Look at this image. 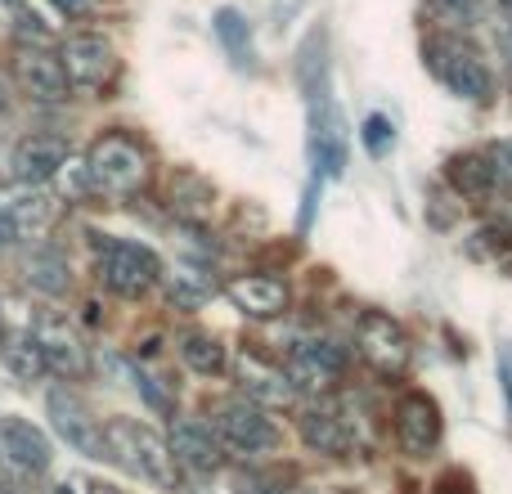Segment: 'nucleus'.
Wrapping results in <instances>:
<instances>
[{"label": "nucleus", "instance_id": "obj_1", "mask_svg": "<svg viewBox=\"0 0 512 494\" xmlns=\"http://www.w3.org/2000/svg\"><path fill=\"white\" fill-rule=\"evenodd\" d=\"M104 436H108L113 463H122L126 472H135L140 481H149V486H158V490L180 486L176 454H171L167 436H158L149 423H140V418H108Z\"/></svg>", "mask_w": 512, "mask_h": 494}, {"label": "nucleus", "instance_id": "obj_2", "mask_svg": "<svg viewBox=\"0 0 512 494\" xmlns=\"http://www.w3.org/2000/svg\"><path fill=\"white\" fill-rule=\"evenodd\" d=\"M297 432L324 459H355V454L373 450L364 414L351 400H315V405H306L297 418Z\"/></svg>", "mask_w": 512, "mask_h": 494}, {"label": "nucleus", "instance_id": "obj_3", "mask_svg": "<svg viewBox=\"0 0 512 494\" xmlns=\"http://www.w3.org/2000/svg\"><path fill=\"white\" fill-rule=\"evenodd\" d=\"M207 423H212L216 441H221L225 450L243 454V459H265V454H274L283 445V432L270 418V409L252 405V400H243V396L216 400Z\"/></svg>", "mask_w": 512, "mask_h": 494}, {"label": "nucleus", "instance_id": "obj_4", "mask_svg": "<svg viewBox=\"0 0 512 494\" xmlns=\"http://www.w3.org/2000/svg\"><path fill=\"white\" fill-rule=\"evenodd\" d=\"M427 68L436 72V81H441L450 95L468 99V104H486V99L495 95V77H490L486 59H481V50L472 41H463V36H432V41H427Z\"/></svg>", "mask_w": 512, "mask_h": 494}, {"label": "nucleus", "instance_id": "obj_5", "mask_svg": "<svg viewBox=\"0 0 512 494\" xmlns=\"http://www.w3.org/2000/svg\"><path fill=\"white\" fill-rule=\"evenodd\" d=\"M86 180L90 189L108 198H131L144 189L149 180V158L135 140L126 135H104V140L90 144V158H86Z\"/></svg>", "mask_w": 512, "mask_h": 494}, {"label": "nucleus", "instance_id": "obj_6", "mask_svg": "<svg viewBox=\"0 0 512 494\" xmlns=\"http://www.w3.org/2000/svg\"><path fill=\"white\" fill-rule=\"evenodd\" d=\"M95 274L117 297H144V292L158 288L167 270H162L153 247L131 243V239H104L99 243V256H95Z\"/></svg>", "mask_w": 512, "mask_h": 494}, {"label": "nucleus", "instance_id": "obj_7", "mask_svg": "<svg viewBox=\"0 0 512 494\" xmlns=\"http://www.w3.org/2000/svg\"><path fill=\"white\" fill-rule=\"evenodd\" d=\"M355 351L382 378H405L409 360H414V342H409L405 324L387 310H364L355 324Z\"/></svg>", "mask_w": 512, "mask_h": 494}, {"label": "nucleus", "instance_id": "obj_8", "mask_svg": "<svg viewBox=\"0 0 512 494\" xmlns=\"http://www.w3.org/2000/svg\"><path fill=\"white\" fill-rule=\"evenodd\" d=\"M346 369L342 346H333L328 337H297V342L283 351V373H288L292 391L310 400H324L337 387Z\"/></svg>", "mask_w": 512, "mask_h": 494}, {"label": "nucleus", "instance_id": "obj_9", "mask_svg": "<svg viewBox=\"0 0 512 494\" xmlns=\"http://www.w3.org/2000/svg\"><path fill=\"white\" fill-rule=\"evenodd\" d=\"M396 445L405 459H432L441 450V436H445V418L436 396H427L423 387H409L396 405Z\"/></svg>", "mask_w": 512, "mask_h": 494}, {"label": "nucleus", "instance_id": "obj_10", "mask_svg": "<svg viewBox=\"0 0 512 494\" xmlns=\"http://www.w3.org/2000/svg\"><path fill=\"white\" fill-rule=\"evenodd\" d=\"M45 414H50V427H54V436H59L68 450H77V454H86V459H95V463H104V459H113L108 454V436H104V423H99L95 414H90L86 405H81L72 391H63V387H54L50 396H45Z\"/></svg>", "mask_w": 512, "mask_h": 494}, {"label": "nucleus", "instance_id": "obj_11", "mask_svg": "<svg viewBox=\"0 0 512 494\" xmlns=\"http://www.w3.org/2000/svg\"><path fill=\"white\" fill-rule=\"evenodd\" d=\"M306 149H310V167H315L319 180H342L346 171V122L342 108L333 99L324 104H310L306 113Z\"/></svg>", "mask_w": 512, "mask_h": 494}, {"label": "nucleus", "instance_id": "obj_12", "mask_svg": "<svg viewBox=\"0 0 512 494\" xmlns=\"http://www.w3.org/2000/svg\"><path fill=\"white\" fill-rule=\"evenodd\" d=\"M171 454H176V463L185 472H194V477H212V472L225 468V445L216 441L212 423L207 418H171V436H167Z\"/></svg>", "mask_w": 512, "mask_h": 494}, {"label": "nucleus", "instance_id": "obj_13", "mask_svg": "<svg viewBox=\"0 0 512 494\" xmlns=\"http://www.w3.org/2000/svg\"><path fill=\"white\" fill-rule=\"evenodd\" d=\"M230 369H234V382H239V391H243V400H252V405H261V409H288L292 400H297V391H292V382H288V373H283V364H270V360H261L256 351H239L230 360Z\"/></svg>", "mask_w": 512, "mask_h": 494}, {"label": "nucleus", "instance_id": "obj_14", "mask_svg": "<svg viewBox=\"0 0 512 494\" xmlns=\"http://www.w3.org/2000/svg\"><path fill=\"white\" fill-rule=\"evenodd\" d=\"M59 63H63V72H68V86H81V90H99L117 72L113 45L99 32L68 36V41L59 45Z\"/></svg>", "mask_w": 512, "mask_h": 494}, {"label": "nucleus", "instance_id": "obj_15", "mask_svg": "<svg viewBox=\"0 0 512 494\" xmlns=\"http://www.w3.org/2000/svg\"><path fill=\"white\" fill-rule=\"evenodd\" d=\"M14 81L27 99L36 104H63L68 99V72H63L59 54L41 50V45H18L14 54Z\"/></svg>", "mask_w": 512, "mask_h": 494}, {"label": "nucleus", "instance_id": "obj_16", "mask_svg": "<svg viewBox=\"0 0 512 494\" xmlns=\"http://www.w3.org/2000/svg\"><path fill=\"white\" fill-rule=\"evenodd\" d=\"M36 337V351H41L45 360V373H54V378H68V382H81L90 373V355L86 346H81V337L72 333L63 319H41V324L32 328Z\"/></svg>", "mask_w": 512, "mask_h": 494}, {"label": "nucleus", "instance_id": "obj_17", "mask_svg": "<svg viewBox=\"0 0 512 494\" xmlns=\"http://www.w3.org/2000/svg\"><path fill=\"white\" fill-rule=\"evenodd\" d=\"M68 158H72V149L59 135H23L14 144V153H9V176L18 185H45V180H54L68 167Z\"/></svg>", "mask_w": 512, "mask_h": 494}, {"label": "nucleus", "instance_id": "obj_18", "mask_svg": "<svg viewBox=\"0 0 512 494\" xmlns=\"http://www.w3.org/2000/svg\"><path fill=\"white\" fill-rule=\"evenodd\" d=\"M0 459L14 463V468L27 472V477H41V472H50V463H54V445L36 423L9 414V418H0Z\"/></svg>", "mask_w": 512, "mask_h": 494}, {"label": "nucleus", "instance_id": "obj_19", "mask_svg": "<svg viewBox=\"0 0 512 494\" xmlns=\"http://www.w3.org/2000/svg\"><path fill=\"white\" fill-rule=\"evenodd\" d=\"M54 212H59V203L41 185H14L0 194V216L9 221L14 239H41L54 225Z\"/></svg>", "mask_w": 512, "mask_h": 494}, {"label": "nucleus", "instance_id": "obj_20", "mask_svg": "<svg viewBox=\"0 0 512 494\" xmlns=\"http://www.w3.org/2000/svg\"><path fill=\"white\" fill-rule=\"evenodd\" d=\"M225 297L248 319H279L292 301V288L279 274H239V279L225 283Z\"/></svg>", "mask_w": 512, "mask_h": 494}, {"label": "nucleus", "instance_id": "obj_21", "mask_svg": "<svg viewBox=\"0 0 512 494\" xmlns=\"http://www.w3.org/2000/svg\"><path fill=\"white\" fill-rule=\"evenodd\" d=\"M297 86L310 104L333 99V59H328V27L315 23L297 45Z\"/></svg>", "mask_w": 512, "mask_h": 494}, {"label": "nucleus", "instance_id": "obj_22", "mask_svg": "<svg viewBox=\"0 0 512 494\" xmlns=\"http://www.w3.org/2000/svg\"><path fill=\"white\" fill-rule=\"evenodd\" d=\"M445 180L454 185L459 198H472V203H490L499 194V171L490 162L486 149H472V153H454L445 162Z\"/></svg>", "mask_w": 512, "mask_h": 494}, {"label": "nucleus", "instance_id": "obj_23", "mask_svg": "<svg viewBox=\"0 0 512 494\" xmlns=\"http://www.w3.org/2000/svg\"><path fill=\"white\" fill-rule=\"evenodd\" d=\"M180 360H185V369H194L198 378H225V373H230V351H225V342L212 333L180 337Z\"/></svg>", "mask_w": 512, "mask_h": 494}, {"label": "nucleus", "instance_id": "obj_24", "mask_svg": "<svg viewBox=\"0 0 512 494\" xmlns=\"http://www.w3.org/2000/svg\"><path fill=\"white\" fill-rule=\"evenodd\" d=\"M212 207H216V189L207 185L203 176H189V171H180V176L171 180V212H176L180 221L203 225L207 216H212Z\"/></svg>", "mask_w": 512, "mask_h": 494}, {"label": "nucleus", "instance_id": "obj_25", "mask_svg": "<svg viewBox=\"0 0 512 494\" xmlns=\"http://www.w3.org/2000/svg\"><path fill=\"white\" fill-rule=\"evenodd\" d=\"M162 283H167V297H171V306H176V310H198V306H207V301H212V292H216L212 274L189 270V265H180V270L162 274Z\"/></svg>", "mask_w": 512, "mask_h": 494}, {"label": "nucleus", "instance_id": "obj_26", "mask_svg": "<svg viewBox=\"0 0 512 494\" xmlns=\"http://www.w3.org/2000/svg\"><path fill=\"white\" fill-rule=\"evenodd\" d=\"M212 27H216V41L225 45V54H230L239 68H248L252 63V23L239 14V9H216V18H212Z\"/></svg>", "mask_w": 512, "mask_h": 494}, {"label": "nucleus", "instance_id": "obj_27", "mask_svg": "<svg viewBox=\"0 0 512 494\" xmlns=\"http://www.w3.org/2000/svg\"><path fill=\"white\" fill-rule=\"evenodd\" d=\"M0 355H5V364L18 373V378H41L45 373V360H41V351H36V337L32 333H14V337H0Z\"/></svg>", "mask_w": 512, "mask_h": 494}, {"label": "nucleus", "instance_id": "obj_28", "mask_svg": "<svg viewBox=\"0 0 512 494\" xmlns=\"http://www.w3.org/2000/svg\"><path fill=\"white\" fill-rule=\"evenodd\" d=\"M360 140H364V149H369V158H387V153L396 149V126H391L387 113H369L360 126Z\"/></svg>", "mask_w": 512, "mask_h": 494}, {"label": "nucleus", "instance_id": "obj_29", "mask_svg": "<svg viewBox=\"0 0 512 494\" xmlns=\"http://www.w3.org/2000/svg\"><path fill=\"white\" fill-rule=\"evenodd\" d=\"M32 283L41 292H54V297H59V292L68 288V265H63L54 252L50 256H36V261H32Z\"/></svg>", "mask_w": 512, "mask_h": 494}, {"label": "nucleus", "instance_id": "obj_30", "mask_svg": "<svg viewBox=\"0 0 512 494\" xmlns=\"http://www.w3.org/2000/svg\"><path fill=\"white\" fill-rule=\"evenodd\" d=\"M499 387H504V405H508V418H512V351L508 346L499 351Z\"/></svg>", "mask_w": 512, "mask_h": 494}, {"label": "nucleus", "instance_id": "obj_31", "mask_svg": "<svg viewBox=\"0 0 512 494\" xmlns=\"http://www.w3.org/2000/svg\"><path fill=\"white\" fill-rule=\"evenodd\" d=\"M54 9H59V14H68V18H86L90 9L99 5V0H50Z\"/></svg>", "mask_w": 512, "mask_h": 494}, {"label": "nucleus", "instance_id": "obj_32", "mask_svg": "<svg viewBox=\"0 0 512 494\" xmlns=\"http://www.w3.org/2000/svg\"><path fill=\"white\" fill-rule=\"evenodd\" d=\"M86 494H122V490H117V486H108V481H90Z\"/></svg>", "mask_w": 512, "mask_h": 494}, {"label": "nucleus", "instance_id": "obj_33", "mask_svg": "<svg viewBox=\"0 0 512 494\" xmlns=\"http://www.w3.org/2000/svg\"><path fill=\"white\" fill-rule=\"evenodd\" d=\"M9 243H18V239H14V230H9V221L0 216V247H9Z\"/></svg>", "mask_w": 512, "mask_h": 494}, {"label": "nucleus", "instance_id": "obj_34", "mask_svg": "<svg viewBox=\"0 0 512 494\" xmlns=\"http://www.w3.org/2000/svg\"><path fill=\"white\" fill-rule=\"evenodd\" d=\"M499 45H504V59L512 63V23L504 27V36H499Z\"/></svg>", "mask_w": 512, "mask_h": 494}, {"label": "nucleus", "instance_id": "obj_35", "mask_svg": "<svg viewBox=\"0 0 512 494\" xmlns=\"http://www.w3.org/2000/svg\"><path fill=\"white\" fill-rule=\"evenodd\" d=\"M9 108V86H5V77H0V113Z\"/></svg>", "mask_w": 512, "mask_h": 494}, {"label": "nucleus", "instance_id": "obj_36", "mask_svg": "<svg viewBox=\"0 0 512 494\" xmlns=\"http://www.w3.org/2000/svg\"><path fill=\"white\" fill-rule=\"evenodd\" d=\"M436 494H468V490H463V486H441Z\"/></svg>", "mask_w": 512, "mask_h": 494}, {"label": "nucleus", "instance_id": "obj_37", "mask_svg": "<svg viewBox=\"0 0 512 494\" xmlns=\"http://www.w3.org/2000/svg\"><path fill=\"white\" fill-rule=\"evenodd\" d=\"M499 5H504V14H508V18H512V0H499Z\"/></svg>", "mask_w": 512, "mask_h": 494}, {"label": "nucleus", "instance_id": "obj_38", "mask_svg": "<svg viewBox=\"0 0 512 494\" xmlns=\"http://www.w3.org/2000/svg\"><path fill=\"white\" fill-rule=\"evenodd\" d=\"M0 337H5V324H0Z\"/></svg>", "mask_w": 512, "mask_h": 494}, {"label": "nucleus", "instance_id": "obj_39", "mask_svg": "<svg viewBox=\"0 0 512 494\" xmlns=\"http://www.w3.org/2000/svg\"><path fill=\"white\" fill-rule=\"evenodd\" d=\"M0 494H9V490H0Z\"/></svg>", "mask_w": 512, "mask_h": 494}]
</instances>
